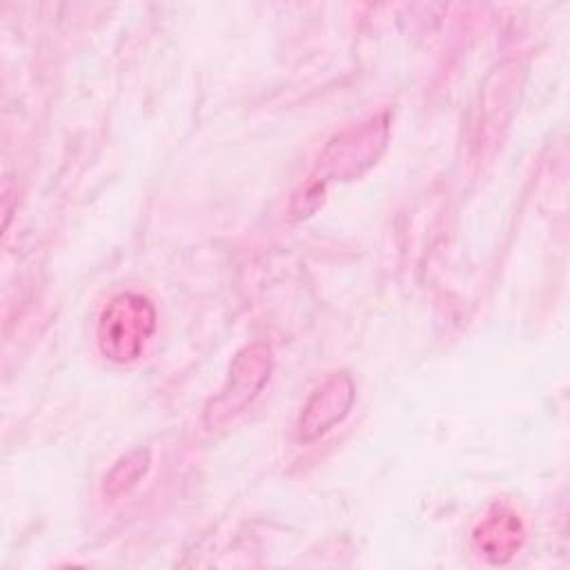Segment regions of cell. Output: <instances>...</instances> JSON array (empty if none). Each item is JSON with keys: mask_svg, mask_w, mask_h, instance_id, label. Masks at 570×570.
I'll use <instances>...</instances> for the list:
<instances>
[{"mask_svg": "<svg viewBox=\"0 0 570 570\" xmlns=\"http://www.w3.org/2000/svg\"><path fill=\"white\" fill-rule=\"evenodd\" d=\"M390 136V116L376 114L338 131L323 154L303 191V200L321 196L332 180H354L367 171L385 151Z\"/></svg>", "mask_w": 570, "mask_h": 570, "instance_id": "6da1fadb", "label": "cell"}, {"mask_svg": "<svg viewBox=\"0 0 570 570\" xmlns=\"http://www.w3.org/2000/svg\"><path fill=\"white\" fill-rule=\"evenodd\" d=\"M274 370L272 347L263 341H254L236 352L232 358L227 379L218 394H214L203 410V425L218 430L234 421L245 407L263 392Z\"/></svg>", "mask_w": 570, "mask_h": 570, "instance_id": "7a4b0ae2", "label": "cell"}, {"mask_svg": "<svg viewBox=\"0 0 570 570\" xmlns=\"http://www.w3.org/2000/svg\"><path fill=\"white\" fill-rule=\"evenodd\" d=\"M156 330L154 303L136 292L116 294L98 318V347L114 363L136 361Z\"/></svg>", "mask_w": 570, "mask_h": 570, "instance_id": "3957f363", "label": "cell"}, {"mask_svg": "<svg viewBox=\"0 0 570 570\" xmlns=\"http://www.w3.org/2000/svg\"><path fill=\"white\" fill-rule=\"evenodd\" d=\"M356 385L347 372L330 374L305 401L296 419V441L314 443L338 425L352 410Z\"/></svg>", "mask_w": 570, "mask_h": 570, "instance_id": "277c9868", "label": "cell"}, {"mask_svg": "<svg viewBox=\"0 0 570 570\" xmlns=\"http://www.w3.org/2000/svg\"><path fill=\"white\" fill-rule=\"evenodd\" d=\"M523 541V523L517 512L494 505L474 528V546L490 563H505Z\"/></svg>", "mask_w": 570, "mask_h": 570, "instance_id": "5b68a950", "label": "cell"}, {"mask_svg": "<svg viewBox=\"0 0 570 570\" xmlns=\"http://www.w3.org/2000/svg\"><path fill=\"white\" fill-rule=\"evenodd\" d=\"M149 468H151V452L147 448H136L127 452L105 474L102 497L109 501H116L122 494H129L140 483V479L149 472Z\"/></svg>", "mask_w": 570, "mask_h": 570, "instance_id": "8992f818", "label": "cell"}]
</instances>
